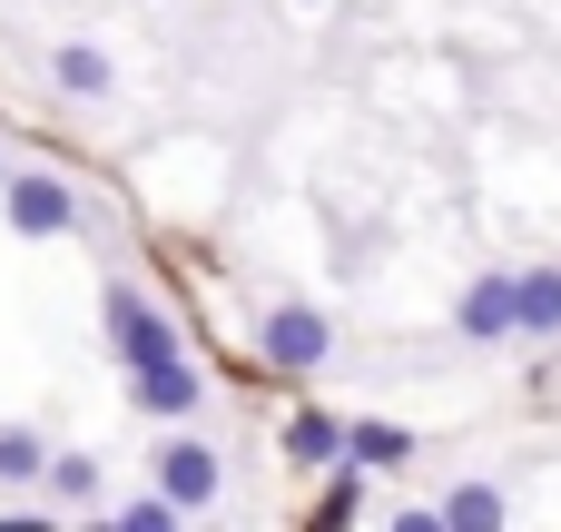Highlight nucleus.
Masks as SVG:
<instances>
[{
    "label": "nucleus",
    "instance_id": "423d86ee",
    "mask_svg": "<svg viewBox=\"0 0 561 532\" xmlns=\"http://www.w3.org/2000/svg\"><path fill=\"white\" fill-rule=\"evenodd\" d=\"M128 385H138V415H158V425L197 415V365H187V355H168V365H128Z\"/></svg>",
    "mask_w": 561,
    "mask_h": 532
},
{
    "label": "nucleus",
    "instance_id": "f8f14e48",
    "mask_svg": "<svg viewBox=\"0 0 561 532\" xmlns=\"http://www.w3.org/2000/svg\"><path fill=\"white\" fill-rule=\"evenodd\" d=\"M39 484H49V503H99V464L89 454H49Z\"/></svg>",
    "mask_w": 561,
    "mask_h": 532
},
{
    "label": "nucleus",
    "instance_id": "ddd939ff",
    "mask_svg": "<svg viewBox=\"0 0 561 532\" xmlns=\"http://www.w3.org/2000/svg\"><path fill=\"white\" fill-rule=\"evenodd\" d=\"M0 474H10V484H39V474H49V444L10 425V434H0Z\"/></svg>",
    "mask_w": 561,
    "mask_h": 532
},
{
    "label": "nucleus",
    "instance_id": "0eeeda50",
    "mask_svg": "<svg viewBox=\"0 0 561 532\" xmlns=\"http://www.w3.org/2000/svg\"><path fill=\"white\" fill-rule=\"evenodd\" d=\"M286 454H296V464H325V474H335V464H345V425H335L325 405H306V415L286 425Z\"/></svg>",
    "mask_w": 561,
    "mask_h": 532
},
{
    "label": "nucleus",
    "instance_id": "4468645a",
    "mask_svg": "<svg viewBox=\"0 0 561 532\" xmlns=\"http://www.w3.org/2000/svg\"><path fill=\"white\" fill-rule=\"evenodd\" d=\"M118 523L128 532H178V503L168 494H138V503H118Z\"/></svg>",
    "mask_w": 561,
    "mask_h": 532
},
{
    "label": "nucleus",
    "instance_id": "9d476101",
    "mask_svg": "<svg viewBox=\"0 0 561 532\" xmlns=\"http://www.w3.org/2000/svg\"><path fill=\"white\" fill-rule=\"evenodd\" d=\"M345 454H355L365 474H394V464L414 454V434H404V425H345Z\"/></svg>",
    "mask_w": 561,
    "mask_h": 532
},
{
    "label": "nucleus",
    "instance_id": "f257e3e1",
    "mask_svg": "<svg viewBox=\"0 0 561 532\" xmlns=\"http://www.w3.org/2000/svg\"><path fill=\"white\" fill-rule=\"evenodd\" d=\"M256 355H266L276 375H316V365L335 355V326H325L316 306H276V316L256 326Z\"/></svg>",
    "mask_w": 561,
    "mask_h": 532
},
{
    "label": "nucleus",
    "instance_id": "20e7f679",
    "mask_svg": "<svg viewBox=\"0 0 561 532\" xmlns=\"http://www.w3.org/2000/svg\"><path fill=\"white\" fill-rule=\"evenodd\" d=\"M454 326H463V346H503V336H523V276H473Z\"/></svg>",
    "mask_w": 561,
    "mask_h": 532
},
{
    "label": "nucleus",
    "instance_id": "9b49d317",
    "mask_svg": "<svg viewBox=\"0 0 561 532\" xmlns=\"http://www.w3.org/2000/svg\"><path fill=\"white\" fill-rule=\"evenodd\" d=\"M523 336H561V267H523Z\"/></svg>",
    "mask_w": 561,
    "mask_h": 532
},
{
    "label": "nucleus",
    "instance_id": "1a4fd4ad",
    "mask_svg": "<svg viewBox=\"0 0 561 532\" xmlns=\"http://www.w3.org/2000/svg\"><path fill=\"white\" fill-rule=\"evenodd\" d=\"M434 513H444V532H503V513H513V503H503L493 484H463V494H444Z\"/></svg>",
    "mask_w": 561,
    "mask_h": 532
},
{
    "label": "nucleus",
    "instance_id": "39448f33",
    "mask_svg": "<svg viewBox=\"0 0 561 532\" xmlns=\"http://www.w3.org/2000/svg\"><path fill=\"white\" fill-rule=\"evenodd\" d=\"M148 484H158V494H168L178 513H207V503H217V454L178 434V444H168V454L148 464Z\"/></svg>",
    "mask_w": 561,
    "mask_h": 532
},
{
    "label": "nucleus",
    "instance_id": "2eb2a0df",
    "mask_svg": "<svg viewBox=\"0 0 561 532\" xmlns=\"http://www.w3.org/2000/svg\"><path fill=\"white\" fill-rule=\"evenodd\" d=\"M0 178H10V168H0Z\"/></svg>",
    "mask_w": 561,
    "mask_h": 532
},
{
    "label": "nucleus",
    "instance_id": "6e6552de",
    "mask_svg": "<svg viewBox=\"0 0 561 532\" xmlns=\"http://www.w3.org/2000/svg\"><path fill=\"white\" fill-rule=\"evenodd\" d=\"M49 79H59L69 99H108V49H89V39H59Z\"/></svg>",
    "mask_w": 561,
    "mask_h": 532
},
{
    "label": "nucleus",
    "instance_id": "f03ea898",
    "mask_svg": "<svg viewBox=\"0 0 561 532\" xmlns=\"http://www.w3.org/2000/svg\"><path fill=\"white\" fill-rule=\"evenodd\" d=\"M0 188H10V227H20V237H69V227H79L69 178H49V168H10Z\"/></svg>",
    "mask_w": 561,
    "mask_h": 532
},
{
    "label": "nucleus",
    "instance_id": "7ed1b4c3",
    "mask_svg": "<svg viewBox=\"0 0 561 532\" xmlns=\"http://www.w3.org/2000/svg\"><path fill=\"white\" fill-rule=\"evenodd\" d=\"M108 346H118V365H168L178 355V326L138 286H108Z\"/></svg>",
    "mask_w": 561,
    "mask_h": 532
}]
</instances>
